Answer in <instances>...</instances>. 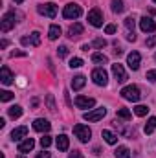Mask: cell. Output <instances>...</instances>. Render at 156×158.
Returning <instances> with one entry per match:
<instances>
[{
    "label": "cell",
    "instance_id": "obj_1",
    "mask_svg": "<svg viewBox=\"0 0 156 158\" xmlns=\"http://www.w3.org/2000/svg\"><path fill=\"white\" fill-rule=\"evenodd\" d=\"M121 98H123V99H127V101L136 103V101H140L142 92H140V88H138L136 85H129V86H125V88L121 90Z\"/></svg>",
    "mask_w": 156,
    "mask_h": 158
},
{
    "label": "cell",
    "instance_id": "obj_2",
    "mask_svg": "<svg viewBox=\"0 0 156 158\" xmlns=\"http://www.w3.org/2000/svg\"><path fill=\"white\" fill-rule=\"evenodd\" d=\"M105 114H107V109L105 107H99V109H94V110L84 112L83 114V119L84 121H99V119L105 118Z\"/></svg>",
    "mask_w": 156,
    "mask_h": 158
},
{
    "label": "cell",
    "instance_id": "obj_3",
    "mask_svg": "<svg viewBox=\"0 0 156 158\" xmlns=\"http://www.w3.org/2000/svg\"><path fill=\"white\" fill-rule=\"evenodd\" d=\"M74 134L77 136L81 142H84V143L92 138V131H90L86 125H83V123H77V125L74 127Z\"/></svg>",
    "mask_w": 156,
    "mask_h": 158
},
{
    "label": "cell",
    "instance_id": "obj_4",
    "mask_svg": "<svg viewBox=\"0 0 156 158\" xmlns=\"http://www.w3.org/2000/svg\"><path fill=\"white\" fill-rule=\"evenodd\" d=\"M15 13L13 11H9V13H6L4 17H2V20H0V30L6 33V31H9V30H13L15 28Z\"/></svg>",
    "mask_w": 156,
    "mask_h": 158
},
{
    "label": "cell",
    "instance_id": "obj_5",
    "mask_svg": "<svg viewBox=\"0 0 156 158\" xmlns=\"http://www.w3.org/2000/svg\"><path fill=\"white\" fill-rule=\"evenodd\" d=\"M81 13H83V9H81V6H77V4H68L63 9V17L64 19H79Z\"/></svg>",
    "mask_w": 156,
    "mask_h": 158
},
{
    "label": "cell",
    "instance_id": "obj_6",
    "mask_svg": "<svg viewBox=\"0 0 156 158\" xmlns=\"http://www.w3.org/2000/svg\"><path fill=\"white\" fill-rule=\"evenodd\" d=\"M37 11H39L40 15H44V17L55 19V15H57V6H55L53 2H48V4H40V6H37Z\"/></svg>",
    "mask_w": 156,
    "mask_h": 158
},
{
    "label": "cell",
    "instance_id": "obj_7",
    "mask_svg": "<svg viewBox=\"0 0 156 158\" xmlns=\"http://www.w3.org/2000/svg\"><path fill=\"white\" fill-rule=\"evenodd\" d=\"M88 22H90L94 28H101V26H103V13H101L97 7H94V9L88 13Z\"/></svg>",
    "mask_w": 156,
    "mask_h": 158
},
{
    "label": "cell",
    "instance_id": "obj_8",
    "mask_svg": "<svg viewBox=\"0 0 156 158\" xmlns=\"http://www.w3.org/2000/svg\"><path fill=\"white\" fill-rule=\"evenodd\" d=\"M92 81H94L96 85H99V86H105V85L109 83V76H107V72H105L103 68H96V70L92 72Z\"/></svg>",
    "mask_w": 156,
    "mask_h": 158
},
{
    "label": "cell",
    "instance_id": "obj_9",
    "mask_svg": "<svg viewBox=\"0 0 156 158\" xmlns=\"http://www.w3.org/2000/svg\"><path fill=\"white\" fill-rule=\"evenodd\" d=\"M140 63H142V55L138 52H130L127 55V64H129L130 70H138L140 68Z\"/></svg>",
    "mask_w": 156,
    "mask_h": 158
},
{
    "label": "cell",
    "instance_id": "obj_10",
    "mask_svg": "<svg viewBox=\"0 0 156 158\" xmlns=\"http://www.w3.org/2000/svg\"><path fill=\"white\" fill-rule=\"evenodd\" d=\"M96 105L94 98H86V96H77L76 98V107L77 109H92Z\"/></svg>",
    "mask_w": 156,
    "mask_h": 158
},
{
    "label": "cell",
    "instance_id": "obj_11",
    "mask_svg": "<svg viewBox=\"0 0 156 158\" xmlns=\"http://www.w3.org/2000/svg\"><path fill=\"white\" fill-rule=\"evenodd\" d=\"M112 74H114V77H116L117 83H125L127 81V72H125V68H123V64H112Z\"/></svg>",
    "mask_w": 156,
    "mask_h": 158
},
{
    "label": "cell",
    "instance_id": "obj_12",
    "mask_svg": "<svg viewBox=\"0 0 156 158\" xmlns=\"http://www.w3.org/2000/svg\"><path fill=\"white\" fill-rule=\"evenodd\" d=\"M140 30L145 31V33H153L156 30V22L153 19H149V17H143V19L140 20Z\"/></svg>",
    "mask_w": 156,
    "mask_h": 158
},
{
    "label": "cell",
    "instance_id": "obj_13",
    "mask_svg": "<svg viewBox=\"0 0 156 158\" xmlns=\"http://www.w3.org/2000/svg\"><path fill=\"white\" fill-rule=\"evenodd\" d=\"M33 129H35L37 132H48V131L51 129V123L44 118H37L33 121Z\"/></svg>",
    "mask_w": 156,
    "mask_h": 158
},
{
    "label": "cell",
    "instance_id": "obj_14",
    "mask_svg": "<svg viewBox=\"0 0 156 158\" xmlns=\"http://www.w3.org/2000/svg\"><path fill=\"white\" fill-rule=\"evenodd\" d=\"M33 147H35V140L33 138H24L18 143V153H30Z\"/></svg>",
    "mask_w": 156,
    "mask_h": 158
},
{
    "label": "cell",
    "instance_id": "obj_15",
    "mask_svg": "<svg viewBox=\"0 0 156 158\" xmlns=\"http://www.w3.org/2000/svg\"><path fill=\"white\" fill-rule=\"evenodd\" d=\"M28 136V127H17V129H13V132H11V140L13 142H20L22 138H26Z\"/></svg>",
    "mask_w": 156,
    "mask_h": 158
},
{
    "label": "cell",
    "instance_id": "obj_16",
    "mask_svg": "<svg viewBox=\"0 0 156 158\" xmlns=\"http://www.w3.org/2000/svg\"><path fill=\"white\" fill-rule=\"evenodd\" d=\"M55 143H57V149H59V151H68V147H70V138H68L66 134H59L57 140H55Z\"/></svg>",
    "mask_w": 156,
    "mask_h": 158
},
{
    "label": "cell",
    "instance_id": "obj_17",
    "mask_svg": "<svg viewBox=\"0 0 156 158\" xmlns=\"http://www.w3.org/2000/svg\"><path fill=\"white\" fill-rule=\"evenodd\" d=\"M13 74H11V70L7 68V66H2V70H0V81H2V85H11L13 83Z\"/></svg>",
    "mask_w": 156,
    "mask_h": 158
},
{
    "label": "cell",
    "instance_id": "obj_18",
    "mask_svg": "<svg viewBox=\"0 0 156 158\" xmlns=\"http://www.w3.org/2000/svg\"><path fill=\"white\" fill-rule=\"evenodd\" d=\"M83 30H84V28H83L81 24H77V22L72 24V26L68 28V37H70V39H77V37L83 35Z\"/></svg>",
    "mask_w": 156,
    "mask_h": 158
},
{
    "label": "cell",
    "instance_id": "obj_19",
    "mask_svg": "<svg viewBox=\"0 0 156 158\" xmlns=\"http://www.w3.org/2000/svg\"><path fill=\"white\" fill-rule=\"evenodd\" d=\"M22 44H33V46H39L40 44V33L39 31H33L30 37H22Z\"/></svg>",
    "mask_w": 156,
    "mask_h": 158
},
{
    "label": "cell",
    "instance_id": "obj_20",
    "mask_svg": "<svg viewBox=\"0 0 156 158\" xmlns=\"http://www.w3.org/2000/svg\"><path fill=\"white\" fill-rule=\"evenodd\" d=\"M61 37V28L57 26V24H51L50 26V30H48V39L50 40H55Z\"/></svg>",
    "mask_w": 156,
    "mask_h": 158
},
{
    "label": "cell",
    "instance_id": "obj_21",
    "mask_svg": "<svg viewBox=\"0 0 156 158\" xmlns=\"http://www.w3.org/2000/svg\"><path fill=\"white\" fill-rule=\"evenodd\" d=\"M7 114H9V118H13V119L20 118L22 116V107L20 105H13V107L7 109Z\"/></svg>",
    "mask_w": 156,
    "mask_h": 158
},
{
    "label": "cell",
    "instance_id": "obj_22",
    "mask_svg": "<svg viewBox=\"0 0 156 158\" xmlns=\"http://www.w3.org/2000/svg\"><path fill=\"white\" fill-rule=\"evenodd\" d=\"M84 83H86L84 76H76V77L72 79V88H74V90H81V88L84 86Z\"/></svg>",
    "mask_w": 156,
    "mask_h": 158
},
{
    "label": "cell",
    "instance_id": "obj_23",
    "mask_svg": "<svg viewBox=\"0 0 156 158\" xmlns=\"http://www.w3.org/2000/svg\"><path fill=\"white\" fill-rule=\"evenodd\" d=\"M101 136H103V138H105V142H107V143H110V145L117 143V136L114 134V132H110V131H103V132H101Z\"/></svg>",
    "mask_w": 156,
    "mask_h": 158
},
{
    "label": "cell",
    "instance_id": "obj_24",
    "mask_svg": "<svg viewBox=\"0 0 156 158\" xmlns=\"http://www.w3.org/2000/svg\"><path fill=\"white\" fill-rule=\"evenodd\" d=\"M114 156L116 158H130V151H129V147L121 145V147H117L116 151H114Z\"/></svg>",
    "mask_w": 156,
    "mask_h": 158
},
{
    "label": "cell",
    "instance_id": "obj_25",
    "mask_svg": "<svg viewBox=\"0 0 156 158\" xmlns=\"http://www.w3.org/2000/svg\"><path fill=\"white\" fill-rule=\"evenodd\" d=\"M154 129H156V118L153 116V118H149L147 119V123H145V134H151V132H154Z\"/></svg>",
    "mask_w": 156,
    "mask_h": 158
},
{
    "label": "cell",
    "instance_id": "obj_26",
    "mask_svg": "<svg viewBox=\"0 0 156 158\" xmlns=\"http://www.w3.org/2000/svg\"><path fill=\"white\" fill-rule=\"evenodd\" d=\"M147 112H149V107H147V105H136V107H134V114L140 116V118H142V116H147Z\"/></svg>",
    "mask_w": 156,
    "mask_h": 158
},
{
    "label": "cell",
    "instance_id": "obj_27",
    "mask_svg": "<svg viewBox=\"0 0 156 158\" xmlns=\"http://www.w3.org/2000/svg\"><path fill=\"white\" fill-rule=\"evenodd\" d=\"M125 6H123V0H112V11L114 13H123Z\"/></svg>",
    "mask_w": 156,
    "mask_h": 158
},
{
    "label": "cell",
    "instance_id": "obj_28",
    "mask_svg": "<svg viewBox=\"0 0 156 158\" xmlns=\"http://www.w3.org/2000/svg\"><path fill=\"white\" fill-rule=\"evenodd\" d=\"M92 61H94V63H101V64H105V63H109V57L103 55V53H94V55H92Z\"/></svg>",
    "mask_w": 156,
    "mask_h": 158
},
{
    "label": "cell",
    "instance_id": "obj_29",
    "mask_svg": "<svg viewBox=\"0 0 156 158\" xmlns=\"http://www.w3.org/2000/svg\"><path fill=\"white\" fill-rule=\"evenodd\" d=\"M117 118L130 119V118H132V114H130V110H129V109H117Z\"/></svg>",
    "mask_w": 156,
    "mask_h": 158
},
{
    "label": "cell",
    "instance_id": "obj_30",
    "mask_svg": "<svg viewBox=\"0 0 156 158\" xmlns=\"http://www.w3.org/2000/svg\"><path fill=\"white\" fill-rule=\"evenodd\" d=\"M13 98H15V94L9 92V90H2L0 92V101H11Z\"/></svg>",
    "mask_w": 156,
    "mask_h": 158
},
{
    "label": "cell",
    "instance_id": "obj_31",
    "mask_svg": "<svg viewBox=\"0 0 156 158\" xmlns=\"http://www.w3.org/2000/svg\"><path fill=\"white\" fill-rule=\"evenodd\" d=\"M40 145H42V149H48V147L51 145V136H48V134L42 136V138H40Z\"/></svg>",
    "mask_w": 156,
    "mask_h": 158
},
{
    "label": "cell",
    "instance_id": "obj_32",
    "mask_svg": "<svg viewBox=\"0 0 156 158\" xmlns=\"http://www.w3.org/2000/svg\"><path fill=\"white\" fill-rule=\"evenodd\" d=\"M79 66H83V59L72 57V59H70V68H79Z\"/></svg>",
    "mask_w": 156,
    "mask_h": 158
},
{
    "label": "cell",
    "instance_id": "obj_33",
    "mask_svg": "<svg viewBox=\"0 0 156 158\" xmlns=\"http://www.w3.org/2000/svg\"><path fill=\"white\" fill-rule=\"evenodd\" d=\"M125 28H127L129 31H134V19H132V17H127V19H125Z\"/></svg>",
    "mask_w": 156,
    "mask_h": 158
},
{
    "label": "cell",
    "instance_id": "obj_34",
    "mask_svg": "<svg viewBox=\"0 0 156 158\" xmlns=\"http://www.w3.org/2000/svg\"><path fill=\"white\" fill-rule=\"evenodd\" d=\"M92 46H94V48H105V46H107V40L105 39H96L92 42Z\"/></svg>",
    "mask_w": 156,
    "mask_h": 158
},
{
    "label": "cell",
    "instance_id": "obj_35",
    "mask_svg": "<svg viewBox=\"0 0 156 158\" xmlns=\"http://www.w3.org/2000/svg\"><path fill=\"white\" fill-rule=\"evenodd\" d=\"M57 53H59V57H66V55H68V48H66V46H59Z\"/></svg>",
    "mask_w": 156,
    "mask_h": 158
},
{
    "label": "cell",
    "instance_id": "obj_36",
    "mask_svg": "<svg viewBox=\"0 0 156 158\" xmlns=\"http://www.w3.org/2000/svg\"><path fill=\"white\" fill-rule=\"evenodd\" d=\"M46 99H48V107H50V110L55 112V101H53V96H48Z\"/></svg>",
    "mask_w": 156,
    "mask_h": 158
},
{
    "label": "cell",
    "instance_id": "obj_37",
    "mask_svg": "<svg viewBox=\"0 0 156 158\" xmlns=\"http://www.w3.org/2000/svg\"><path fill=\"white\" fill-rule=\"evenodd\" d=\"M105 31H107L109 35H112V33H116V26H114V24H109V26L105 28Z\"/></svg>",
    "mask_w": 156,
    "mask_h": 158
},
{
    "label": "cell",
    "instance_id": "obj_38",
    "mask_svg": "<svg viewBox=\"0 0 156 158\" xmlns=\"http://www.w3.org/2000/svg\"><path fill=\"white\" fill-rule=\"evenodd\" d=\"M68 158H84V156H83L81 151H72V153L68 155Z\"/></svg>",
    "mask_w": 156,
    "mask_h": 158
},
{
    "label": "cell",
    "instance_id": "obj_39",
    "mask_svg": "<svg viewBox=\"0 0 156 158\" xmlns=\"http://www.w3.org/2000/svg\"><path fill=\"white\" fill-rule=\"evenodd\" d=\"M147 79L149 81H156V70H149L147 72Z\"/></svg>",
    "mask_w": 156,
    "mask_h": 158
},
{
    "label": "cell",
    "instance_id": "obj_40",
    "mask_svg": "<svg viewBox=\"0 0 156 158\" xmlns=\"http://www.w3.org/2000/svg\"><path fill=\"white\" fill-rule=\"evenodd\" d=\"M9 55H11V57H24V55H26V52H17V50H13Z\"/></svg>",
    "mask_w": 156,
    "mask_h": 158
},
{
    "label": "cell",
    "instance_id": "obj_41",
    "mask_svg": "<svg viewBox=\"0 0 156 158\" xmlns=\"http://www.w3.org/2000/svg\"><path fill=\"white\" fill-rule=\"evenodd\" d=\"M154 44H156V35H153V37H149V39H147V46H149V48H153Z\"/></svg>",
    "mask_w": 156,
    "mask_h": 158
},
{
    "label": "cell",
    "instance_id": "obj_42",
    "mask_svg": "<svg viewBox=\"0 0 156 158\" xmlns=\"http://www.w3.org/2000/svg\"><path fill=\"white\" fill-rule=\"evenodd\" d=\"M35 158H50V153H48V151H42V153H39Z\"/></svg>",
    "mask_w": 156,
    "mask_h": 158
},
{
    "label": "cell",
    "instance_id": "obj_43",
    "mask_svg": "<svg viewBox=\"0 0 156 158\" xmlns=\"http://www.w3.org/2000/svg\"><path fill=\"white\" fill-rule=\"evenodd\" d=\"M127 40H136V35H134V31H129V35H127Z\"/></svg>",
    "mask_w": 156,
    "mask_h": 158
},
{
    "label": "cell",
    "instance_id": "obj_44",
    "mask_svg": "<svg viewBox=\"0 0 156 158\" xmlns=\"http://www.w3.org/2000/svg\"><path fill=\"white\" fill-rule=\"evenodd\" d=\"M15 2H17V4H22V2H24V0H15Z\"/></svg>",
    "mask_w": 156,
    "mask_h": 158
},
{
    "label": "cell",
    "instance_id": "obj_45",
    "mask_svg": "<svg viewBox=\"0 0 156 158\" xmlns=\"http://www.w3.org/2000/svg\"><path fill=\"white\" fill-rule=\"evenodd\" d=\"M17 158H24V156H17Z\"/></svg>",
    "mask_w": 156,
    "mask_h": 158
},
{
    "label": "cell",
    "instance_id": "obj_46",
    "mask_svg": "<svg viewBox=\"0 0 156 158\" xmlns=\"http://www.w3.org/2000/svg\"><path fill=\"white\" fill-rule=\"evenodd\" d=\"M153 2H156V0H153Z\"/></svg>",
    "mask_w": 156,
    "mask_h": 158
}]
</instances>
